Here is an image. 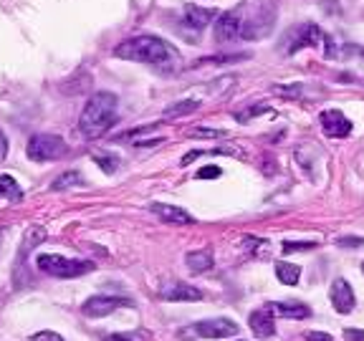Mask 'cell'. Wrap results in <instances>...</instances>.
<instances>
[{"label": "cell", "instance_id": "21", "mask_svg": "<svg viewBox=\"0 0 364 341\" xmlns=\"http://www.w3.org/2000/svg\"><path fill=\"white\" fill-rule=\"evenodd\" d=\"M79 185H81V174L71 169V172H63L61 177H56V182L51 185V189H53V192H59V189L79 187Z\"/></svg>", "mask_w": 364, "mask_h": 341}, {"label": "cell", "instance_id": "28", "mask_svg": "<svg viewBox=\"0 0 364 341\" xmlns=\"http://www.w3.org/2000/svg\"><path fill=\"white\" fill-rule=\"evenodd\" d=\"M263 112H265L263 104H261V106H250V109H245V112L238 114V121H248L250 116H256V114H263Z\"/></svg>", "mask_w": 364, "mask_h": 341}, {"label": "cell", "instance_id": "22", "mask_svg": "<svg viewBox=\"0 0 364 341\" xmlns=\"http://www.w3.org/2000/svg\"><path fill=\"white\" fill-rule=\"evenodd\" d=\"M94 159H97V165L104 169L106 174H114L117 169H119L121 159L117 157V154H112V152H101V154H94Z\"/></svg>", "mask_w": 364, "mask_h": 341}, {"label": "cell", "instance_id": "27", "mask_svg": "<svg viewBox=\"0 0 364 341\" xmlns=\"http://www.w3.org/2000/svg\"><path fill=\"white\" fill-rule=\"evenodd\" d=\"M212 177H220V167L210 165V167H203V169L197 172V180H212Z\"/></svg>", "mask_w": 364, "mask_h": 341}, {"label": "cell", "instance_id": "26", "mask_svg": "<svg viewBox=\"0 0 364 341\" xmlns=\"http://www.w3.org/2000/svg\"><path fill=\"white\" fill-rule=\"evenodd\" d=\"M316 248V242H283V253H294V250H311Z\"/></svg>", "mask_w": 364, "mask_h": 341}, {"label": "cell", "instance_id": "14", "mask_svg": "<svg viewBox=\"0 0 364 341\" xmlns=\"http://www.w3.org/2000/svg\"><path fill=\"white\" fill-rule=\"evenodd\" d=\"M150 210L154 212L159 220H165V223H172V225H190V223H195V218H192L188 210H182V207H174V205L152 203Z\"/></svg>", "mask_w": 364, "mask_h": 341}, {"label": "cell", "instance_id": "8", "mask_svg": "<svg viewBox=\"0 0 364 341\" xmlns=\"http://www.w3.org/2000/svg\"><path fill=\"white\" fill-rule=\"evenodd\" d=\"M192 331L203 339H228V336H238L241 326L230 318H208V321H197Z\"/></svg>", "mask_w": 364, "mask_h": 341}, {"label": "cell", "instance_id": "9", "mask_svg": "<svg viewBox=\"0 0 364 341\" xmlns=\"http://www.w3.org/2000/svg\"><path fill=\"white\" fill-rule=\"evenodd\" d=\"M159 298L172 303H192V301H203V291L190 286V283H182V280H165L159 286Z\"/></svg>", "mask_w": 364, "mask_h": 341}, {"label": "cell", "instance_id": "25", "mask_svg": "<svg viewBox=\"0 0 364 341\" xmlns=\"http://www.w3.org/2000/svg\"><path fill=\"white\" fill-rule=\"evenodd\" d=\"M30 341H63V336L56 331H38L30 336Z\"/></svg>", "mask_w": 364, "mask_h": 341}, {"label": "cell", "instance_id": "10", "mask_svg": "<svg viewBox=\"0 0 364 341\" xmlns=\"http://www.w3.org/2000/svg\"><path fill=\"white\" fill-rule=\"evenodd\" d=\"M318 124H321V132L329 139H344V136L352 134V121L339 109H326V112H321L318 114Z\"/></svg>", "mask_w": 364, "mask_h": 341}, {"label": "cell", "instance_id": "11", "mask_svg": "<svg viewBox=\"0 0 364 341\" xmlns=\"http://www.w3.org/2000/svg\"><path fill=\"white\" fill-rule=\"evenodd\" d=\"M212 36L218 43H233L241 36V18H238V10H225V13H218L215 18V25H212Z\"/></svg>", "mask_w": 364, "mask_h": 341}, {"label": "cell", "instance_id": "16", "mask_svg": "<svg viewBox=\"0 0 364 341\" xmlns=\"http://www.w3.org/2000/svg\"><path fill=\"white\" fill-rule=\"evenodd\" d=\"M271 311L276 316L283 318H309L311 309L303 301H296V298H288V301H276L271 303Z\"/></svg>", "mask_w": 364, "mask_h": 341}, {"label": "cell", "instance_id": "13", "mask_svg": "<svg viewBox=\"0 0 364 341\" xmlns=\"http://www.w3.org/2000/svg\"><path fill=\"white\" fill-rule=\"evenodd\" d=\"M218 18V10L215 8H197V6H188L182 10V25L190 30H203L208 28L212 21Z\"/></svg>", "mask_w": 364, "mask_h": 341}, {"label": "cell", "instance_id": "23", "mask_svg": "<svg viewBox=\"0 0 364 341\" xmlns=\"http://www.w3.org/2000/svg\"><path fill=\"white\" fill-rule=\"evenodd\" d=\"M150 333L147 331H129V333H109L104 341H147Z\"/></svg>", "mask_w": 364, "mask_h": 341}, {"label": "cell", "instance_id": "12", "mask_svg": "<svg viewBox=\"0 0 364 341\" xmlns=\"http://www.w3.org/2000/svg\"><path fill=\"white\" fill-rule=\"evenodd\" d=\"M329 301H332L334 311L341 313V316H347L352 313L356 306V296H354V288L349 286V280L344 278H336L332 283V291H329Z\"/></svg>", "mask_w": 364, "mask_h": 341}, {"label": "cell", "instance_id": "20", "mask_svg": "<svg viewBox=\"0 0 364 341\" xmlns=\"http://www.w3.org/2000/svg\"><path fill=\"white\" fill-rule=\"evenodd\" d=\"M276 278H279L283 286H296L299 278H301V268L294 265V263L281 260V263H276Z\"/></svg>", "mask_w": 364, "mask_h": 341}, {"label": "cell", "instance_id": "33", "mask_svg": "<svg viewBox=\"0 0 364 341\" xmlns=\"http://www.w3.org/2000/svg\"><path fill=\"white\" fill-rule=\"evenodd\" d=\"M362 273H364V260H362Z\"/></svg>", "mask_w": 364, "mask_h": 341}, {"label": "cell", "instance_id": "6", "mask_svg": "<svg viewBox=\"0 0 364 341\" xmlns=\"http://www.w3.org/2000/svg\"><path fill=\"white\" fill-rule=\"evenodd\" d=\"M66 152V142L59 134H33L28 139V147H26V154L33 162H53V159L63 157Z\"/></svg>", "mask_w": 364, "mask_h": 341}, {"label": "cell", "instance_id": "35", "mask_svg": "<svg viewBox=\"0 0 364 341\" xmlns=\"http://www.w3.org/2000/svg\"><path fill=\"white\" fill-rule=\"evenodd\" d=\"M238 341H243V339H238Z\"/></svg>", "mask_w": 364, "mask_h": 341}, {"label": "cell", "instance_id": "29", "mask_svg": "<svg viewBox=\"0 0 364 341\" xmlns=\"http://www.w3.org/2000/svg\"><path fill=\"white\" fill-rule=\"evenodd\" d=\"M306 339L309 341H334L332 333H324V331H309L306 333Z\"/></svg>", "mask_w": 364, "mask_h": 341}, {"label": "cell", "instance_id": "34", "mask_svg": "<svg viewBox=\"0 0 364 341\" xmlns=\"http://www.w3.org/2000/svg\"><path fill=\"white\" fill-rule=\"evenodd\" d=\"M0 240H3V233H0Z\"/></svg>", "mask_w": 364, "mask_h": 341}, {"label": "cell", "instance_id": "15", "mask_svg": "<svg viewBox=\"0 0 364 341\" xmlns=\"http://www.w3.org/2000/svg\"><path fill=\"white\" fill-rule=\"evenodd\" d=\"M248 326L258 339H268V336L276 333V324H273L271 309H256L253 311V313L248 316Z\"/></svg>", "mask_w": 364, "mask_h": 341}, {"label": "cell", "instance_id": "31", "mask_svg": "<svg viewBox=\"0 0 364 341\" xmlns=\"http://www.w3.org/2000/svg\"><path fill=\"white\" fill-rule=\"evenodd\" d=\"M8 157V136H6V132L0 129V162Z\"/></svg>", "mask_w": 364, "mask_h": 341}, {"label": "cell", "instance_id": "7", "mask_svg": "<svg viewBox=\"0 0 364 341\" xmlns=\"http://www.w3.org/2000/svg\"><path fill=\"white\" fill-rule=\"evenodd\" d=\"M121 306H134V301H129V298H121V296H91V298H86L81 306L83 316L89 318H101V316H109V313H114L117 309H121Z\"/></svg>", "mask_w": 364, "mask_h": 341}, {"label": "cell", "instance_id": "30", "mask_svg": "<svg viewBox=\"0 0 364 341\" xmlns=\"http://www.w3.org/2000/svg\"><path fill=\"white\" fill-rule=\"evenodd\" d=\"M344 339H349V341H364V331H356V329H344Z\"/></svg>", "mask_w": 364, "mask_h": 341}, {"label": "cell", "instance_id": "18", "mask_svg": "<svg viewBox=\"0 0 364 341\" xmlns=\"http://www.w3.org/2000/svg\"><path fill=\"white\" fill-rule=\"evenodd\" d=\"M195 109H200V99H182L177 104L167 106L165 112H162V119H177V116H188L192 114Z\"/></svg>", "mask_w": 364, "mask_h": 341}, {"label": "cell", "instance_id": "5", "mask_svg": "<svg viewBox=\"0 0 364 341\" xmlns=\"http://www.w3.org/2000/svg\"><path fill=\"white\" fill-rule=\"evenodd\" d=\"M36 268L51 278H79L83 273L94 271V263L66 256H53V253H41V256H36Z\"/></svg>", "mask_w": 364, "mask_h": 341}, {"label": "cell", "instance_id": "32", "mask_svg": "<svg viewBox=\"0 0 364 341\" xmlns=\"http://www.w3.org/2000/svg\"><path fill=\"white\" fill-rule=\"evenodd\" d=\"M195 134H200V136H223V132H212V129H197Z\"/></svg>", "mask_w": 364, "mask_h": 341}, {"label": "cell", "instance_id": "17", "mask_svg": "<svg viewBox=\"0 0 364 341\" xmlns=\"http://www.w3.org/2000/svg\"><path fill=\"white\" fill-rule=\"evenodd\" d=\"M212 253L208 248L205 250H192V253H188V268L192 273H208L212 268Z\"/></svg>", "mask_w": 364, "mask_h": 341}, {"label": "cell", "instance_id": "4", "mask_svg": "<svg viewBox=\"0 0 364 341\" xmlns=\"http://www.w3.org/2000/svg\"><path fill=\"white\" fill-rule=\"evenodd\" d=\"M309 45H314V48H321V51H324L329 59L334 56L332 38L326 36V33L318 28V25H314V23H303V25H296V28L288 30L283 51L291 56V53L301 51V48H309Z\"/></svg>", "mask_w": 364, "mask_h": 341}, {"label": "cell", "instance_id": "1", "mask_svg": "<svg viewBox=\"0 0 364 341\" xmlns=\"http://www.w3.org/2000/svg\"><path fill=\"white\" fill-rule=\"evenodd\" d=\"M114 56L124 61H134V63H147V66L162 68V71H172L180 63V53L172 43H167L165 38L157 36H132L121 41L114 48Z\"/></svg>", "mask_w": 364, "mask_h": 341}, {"label": "cell", "instance_id": "24", "mask_svg": "<svg viewBox=\"0 0 364 341\" xmlns=\"http://www.w3.org/2000/svg\"><path fill=\"white\" fill-rule=\"evenodd\" d=\"M336 245H341V248H362L364 238H354V235H349V238H339Z\"/></svg>", "mask_w": 364, "mask_h": 341}, {"label": "cell", "instance_id": "19", "mask_svg": "<svg viewBox=\"0 0 364 341\" xmlns=\"http://www.w3.org/2000/svg\"><path fill=\"white\" fill-rule=\"evenodd\" d=\"M0 197H6L8 203H21L23 189H21V185L15 182V177H10V174H0Z\"/></svg>", "mask_w": 364, "mask_h": 341}, {"label": "cell", "instance_id": "3", "mask_svg": "<svg viewBox=\"0 0 364 341\" xmlns=\"http://www.w3.org/2000/svg\"><path fill=\"white\" fill-rule=\"evenodd\" d=\"M241 18V36L238 41H258L271 33L276 23V3L273 0H248L245 6H238Z\"/></svg>", "mask_w": 364, "mask_h": 341}, {"label": "cell", "instance_id": "2", "mask_svg": "<svg viewBox=\"0 0 364 341\" xmlns=\"http://www.w3.org/2000/svg\"><path fill=\"white\" fill-rule=\"evenodd\" d=\"M119 121V99L112 91H99L86 101L79 119V129L86 139H99Z\"/></svg>", "mask_w": 364, "mask_h": 341}]
</instances>
